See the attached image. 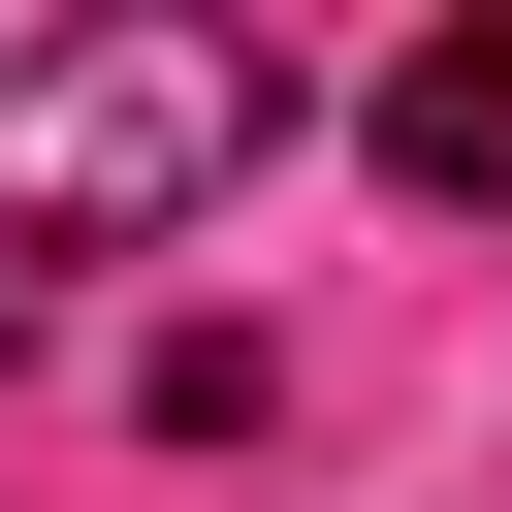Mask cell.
<instances>
[{"instance_id":"6da1fadb","label":"cell","mask_w":512,"mask_h":512,"mask_svg":"<svg viewBox=\"0 0 512 512\" xmlns=\"http://www.w3.org/2000/svg\"><path fill=\"white\" fill-rule=\"evenodd\" d=\"M288 160V64L224 32V0H96V32H0V288H64V256H160L192 192H256Z\"/></svg>"},{"instance_id":"7a4b0ae2","label":"cell","mask_w":512,"mask_h":512,"mask_svg":"<svg viewBox=\"0 0 512 512\" xmlns=\"http://www.w3.org/2000/svg\"><path fill=\"white\" fill-rule=\"evenodd\" d=\"M384 192L416 224H512V32H416L384 64Z\"/></svg>"},{"instance_id":"3957f363","label":"cell","mask_w":512,"mask_h":512,"mask_svg":"<svg viewBox=\"0 0 512 512\" xmlns=\"http://www.w3.org/2000/svg\"><path fill=\"white\" fill-rule=\"evenodd\" d=\"M32 320H64V288H0V352H32Z\"/></svg>"}]
</instances>
